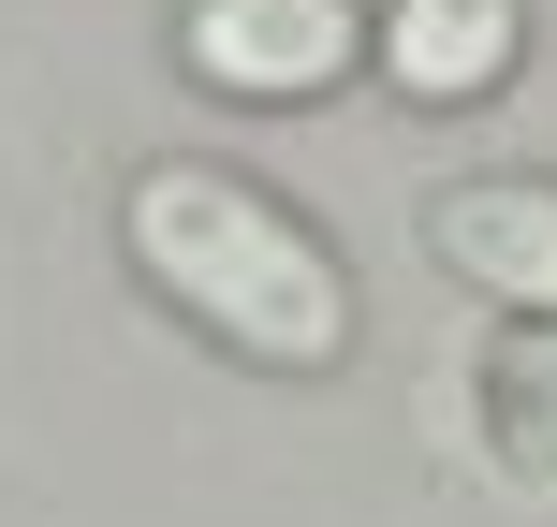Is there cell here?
I'll use <instances>...</instances> for the list:
<instances>
[{
	"label": "cell",
	"instance_id": "cell-3",
	"mask_svg": "<svg viewBox=\"0 0 557 527\" xmlns=\"http://www.w3.org/2000/svg\"><path fill=\"white\" fill-rule=\"evenodd\" d=\"M425 250L513 323H557V176H455L425 205Z\"/></svg>",
	"mask_w": 557,
	"mask_h": 527
},
{
	"label": "cell",
	"instance_id": "cell-4",
	"mask_svg": "<svg viewBox=\"0 0 557 527\" xmlns=\"http://www.w3.org/2000/svg\"><path fill=\"white\" fill-rule=\"evenodd\" d=\"M513 45H529V0H382V29H367V59L411 103H484Z\"/></svg>",
	"mask_w": 557,
	"mask_h": 527
},
{
	"label": "cell",
	"instance_id": "cell-5",
	"mask_svg": "<svg viewBox=\"0 0 557 527\" xmlns=\"http://www.w3.org/2000/svg\"><path fill=\"white\" fill-rule=\"evenodd\" d=\"M470 440L513 499H557V323H513L470 352Z\"/></svg>",
	"mask_w": 557,
	"mask_h": 527
},
{
	"label": "cell",
	"instance_id": "cell-1",
	"mask_svg": "<svg viewBox=\"0 0 557 527\" xmlns=\"http://www.w3.org/2000/svg\"><path fill=\"white\" fill-rule=\"evenodd\" d=\"M133 264H147L162 308H191L221 352L278 366V381H323L352 352V278H337V250L294 205H264L250 176H221V162H147L133 176Z\"/></svg>",
	"mask_w": 557,
	"mask_h": 527
},
{
	"label": "cell",
	"instance_id": "cell-2",
	"mask_svg": "<svg viewBox=\"0 0 557 527\" xmlns=\"http://www.w3.org/2000/svg\"><path fill=\"white\" fill-rule=\"evenodd\" d=\"M176 59H191L221 103H323L367 59V15L352 0H191V15H176Z\"/></svg>",
	"mask_w": 557,
	"mask_h": 527
}]
</instances>
